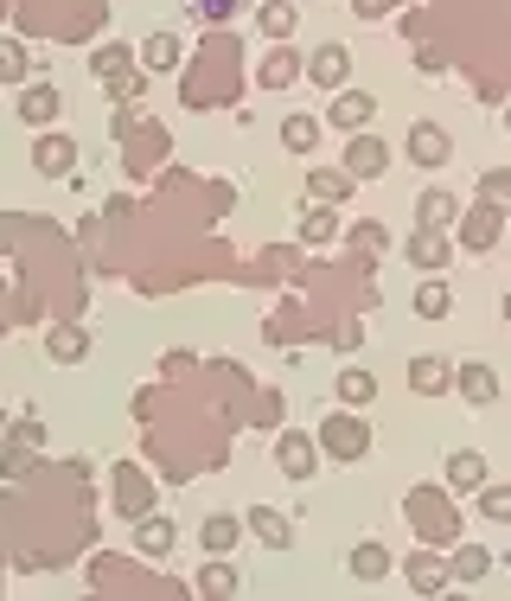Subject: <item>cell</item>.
Returning <instances> with one entry per match:
<instances>
[{"label": "cell", "instance_id": "6da1fadb", "mask_svg": "<svg viewBox=\"0 0 511 601\" xmlns=\"http://www.w3.org/2000/svg\"><path fill=\"white\" fill-rule=\"evenodd\" d=\"M320 448H327L332 461H364V454H371V429H364V417H352V410H332V417L320 422Z\"/></svg>", "mask_w": 511, "mask_h": 601}, {"label": "cell", "instance_id": "7a4b0ae2", "mask_svg": "<svg viewBox=\"0 0 511 601\" xmlns=\"http://www.w3.org/2000/svg\"><path fill=\"white\" fill-rule=\"evenodd\" d=\"M454 224H460V250L485 257V250L499 243V231H505V206H467Z\"/></svg>", "mask_w": 511, "mask_h": 601}, {"label": "cell", "instance_id": "3957f363", "mask_svg": "<svg viewBox=\"0 0 511 601\" xmlns=\"http://www.w3.org/2000/svg\"><path fill=\"white\" fill-rule=\"evenodd\" d=\"M383 167H390V148H383L378 134L358 129L352 141H345V173H352V180H383Z\"/></svg>", "mask_w": 511, "mask_h": 601}, {"label": "cell", "instance_id": "277c9868", "mask_svg": "<svg viewBox=\"0 0 511 601\" xmlns=\"http://www.w3.org/2000/svg\"><path fill=\"white\" fill-rule=\"evenodd\" d=\"M454 384H460V397H467L473 410H492V403H499V371L480 365V359H460V365H454Z\"/></svg>", "mask_w": 511, "mask_h": 601}, {"label": "cell", "instance_id": "5b68a950", "mask_svg": "<svg viewBox=\"0 0 511 601\" xmlns=\"http://www.w3.org/2000/svg\"><path fill=\"white\" fill-rule=\"evenodd\" d=\"M275 461H281L288 480H313V468H320V442H307L301 429H288V435L275 442Z\"/></svg>", "mask_w": 511, "mask_h": 601}, {"label": "cell", "instance_id": "8992f818", "mask_svg": "<svg viewBox=\"0 0 511 601\" xmlns=\"http://www.w3.org/2000/svg\"><path fill=\"white\" fill-rule=\"evenodd\" d=\"M32 167H39L46 180H71L77 141H71V134H39V148H32Z\"/></svg>", "mask_w": 511, "mask_h": 601}, {"label": "cell", "instance_id": "52a82bcc", "mask_svg": "<svg viewBox=\"0 0 511 601\" xmlns=\"http://www.w3.org/2000/svg\"><path fill=\"white\" fill-rule=\"evenodd\" d=\"M448 154H454V141H448L441 122H415V129H409V160H415V167H448Z\"/></svg>", "mask_w": 511, "mask_h": 601}, {"label": "cell", "instance_id": "ba28073f", "mask_svg": "<svg viewBox=\"0 0 511 601\" xmlns=\"http://www.w3.org/2000/svg\"><path fill=\"white\" fill-rule=\"evenodd\" d=\"M409 262H415V269H429V276H441V269L454 262L448 231H422V224H415V231H409Z\"/></svg>", "mask_w": 511, "mask_h": 601}, {"label": "cell", "instance_id": "9c48e42d", "mask_svg": "<svg viewBox=\"0 0 511 601\" xmlns=\"http://www.w3.org/2000/svg\"><path fill=\"white\" fill-rule=\"evenodd\" d=\"M307 78L320 83V90H345V78H352V52H345V46H320V52L307 58Z\"/></svg>", "mask_w": 511, "mask_h": 601}, {"label": "cell", "instance_id": "30bf717a", "mask_svg": "<svg viewBox=\"0 0 511 601\" xmlns=\"http://www.w3.org/2000/svg\"><path fill=\"white\" fill-rule=\"evenodd\" d=\"M409 391H415V397L454 391V365H448L441 352H429V359H409Z\"/></svg>", "mask_w": 511, "mask_h": 601}, {"label": "cell", "instance_id": "8fae6325", "mask_svg": "<svg viewBox=\"0 0 511 601\" xmlns=\"http://www.w3.org/2000/svg\"><path fill=\"white\" fill-rule=\"evenodd\" d=\"M243 531H255V544H269V550H288V544H294V519H288V512H275V505H255L250 519H243Z\"/></svg>", "mask_w": 511, "mask_h": 601}, {"label": "cell", "instance_id": "7c38bea8", "mask_svg": "<svg viewBox=\"0 0 511 601\" xmlns=\"http://www.w3.org/2000/svg\"><path fill=\"white\" fill-rule=\"evenodd\" d=\"M352 173H345V167H307V192H313V199H320V206H345V199H352Z\"/></svg>", "mask_w": 511, "mask_h": 601}, {"label": "cell", "instance_id": "4fadbf2b", "mask_svg": "<svg viewBox=\"0 0 511 601\" xmlns=\"http://www.w3.org/2000/svg\"><path fill=\"white\" fill-rule=\"evenodd\" d=\"M371 116H378V97H371V90H339V103H332V122H339L345 134H358L364 122H371Z\"/></svg>", "mask_w": 511, "mask_h": 601}, {"label": "cell", "instance_id": "5bb4252c", "mask_svg": "<svg viewBox=\"0 0 511 601\" xmlns=\"http://www.w3.org/2000/svg\"><path fill=\"white\" fill-rule=\"evenodd\" d=\"M454 218H460V199H454V192H441V186L415 199V224H422V231H448Z\"/></svg>", "mask_w": 511, "mask_h": 601}, {"label": "cell", "instance_id": "9a60e30c", "mask_svg": "<svg viewBox=\"0 0 511 601\" xmlns=\"http://www.w3.org/2000/svg\"><path fill=\"white\" fill-rule=\"evenodd\" d=\"M58 109H64V97H58V83H32L20 97V122H32V129H46V122H58Z\"/></svg>", "mask_w": 511, "mask_h": 601}, {"label": "cell", "instance_id": "2e32d148", "mask_svg": "<svg viewBox=\"0 0 511 601\" xmlns=\"http://www.w3.org/2000/svg\"><path fill=\"white\" fill-rule=\"evenodd\" d=\"M448 487H454V493H480L485 487V454L454 448V454H448Z\"/></svg>", "mask_w": 511, "mask_h": 601}, {"label": "cell", "instance_id": "e0dca14e", "mask_svg": "<svg viewBox=\"0 0 511 601\" xmlns=\"http://www.w3.org/2000/svg\"><path fill=\"white\" fill-rule=\"evenodd\" d=\"M301 71H307L301 52H269L262 64H255V83H262V90H288V83L301 78Z\"/></svg>", "mask_w": 511, "mask_h": 601}, {"label": "cell", "instance_id": "ac0fdd59", "mask_svg": "<svg viewBox=\"0 0 511 601\" xmlns=\"http://www.w3.org/2000/svg\"><path fill=\"white\" fill-rule=\"evenodd\" d=\"M332 391H339V403H345V410H364V403H378V378H371L364 365H345Z\"/></svg>", "mask_w": 511, "mask_h": 601}, {"label": "cell", "instance_id": "d6986e66", "mask_svg": "<svg viewBox=\"0 0 511 601\" xmlns=\"http://www.w3.org/2000/svg\"><path fill=\"white\" fill-rule=\"evenodd\" d=\"M134 58H141V64H148V71H179V39L173 32H148V39H141V46H134Z\"/></svg>", "mask_w": 511, "mask_h": 601}, {"label": "cell", "instance_id": "ffe728a7", "mask_svg": "<svg viewBox=\"0 0 511 601\" xmlns=\"http://www.w3.org/2000/svg\"><path fill=\"white\" fill-rule=\"evenodd\" d=\"M173 519H160V512H153V519H134V550H141V557H167V550H173Z\"/></svg>", "mask_w": 511, "mask_h": 601}, {"label": "cell", "instance_id": "44dd1931", "mask_svg": "<svg viewBox=\"0 0 511 601\" xmlns=\"http://www.w3.org/2000/svg\"><path fill=\"white\" fill-rule=\"evenodd\" d=\"M46 352L58 359V365H77V359H90V333H83V327H51Z\"/></svg>", "mask_w": 511, "mask_h": 601}, {"label": "cell", "instance_id": "7402d4cb", "mask_svg": "<svg viewBox=\"0 0 511 601\" xmlns=\"http://www.w3.org/2000/svg\"><path fill=\"white\" fill-rule=\"evenodd\" d=\"M237 538H243V519H230V512H211L199 531V544L211 550V557H224V550H237Z\"/></svg>", "mask_w": 511, "mask_h": 601}, {"label": "cell", "instance_id": "603a6c76", "mask_svg": "<svg viewBox=\"0 0 511 601\" xmlns=\"http://www.w3.org/2000/svg\"><path fill=\"white\" fill-rule=\"evenodd\" d=\"M294 20H301V7H294V0H262V7H255V27L269 32V39H288Z\"/></svg>", "mask_w": 511, "mask_h": 601}, {"label": "cell", "instance_id": "cb8c5ba5", "mask_svg": "<svg viewBox=\"0 0 511 601\" xmlns=\"http://www.w3.org/2000/svg\"><path fill=\"white\" fill-rule=\"evenodd\" d=\"M281 148L288 154H313L320 148V122L313 116H281Z\"/></svg>", "mask_w": 511, "mask_h": 601}, {"label": "cell", "instance_id": "d4e9b609", "mask_svg": "<svg viewBox=\"0 0 511 601\" xmlns=\"http://www.w3.org/2000/svg\"><path fill=\"white\" fill-rule=\"evenodd\" d=\"M448 575H460V582H485V575H492V550H485V544H460L454 563H448Z\"/></svg>", "mask_w": 511, "mask_h": 601}, {"label": "cell", "instance_id": "484cf974", "mask_svg": "<svg viewBox=\"0 0 511 601\" xmlns=\"http://www.w3.org/2000/svg\"><path fill=\"white\" fill-rule=\"evenodd\" d=\"M345 570H352L358 582H378V575H390V550H383V544H358L352 557H345Z\"/></svg>", "mask_w": 511, "mask_h": 601}, {"label": "cell", "instance_id": "4316f807", "mask_svg": "<svg viewBox=\"0 0 511 601\" xmlns=\"http://www.w3.org/2000/svg\"><path fill=\"white\" fill-rule=\"evenodd\" d=\"M448 308H454L448 282H422V288H415V314H422V320H448Z\"/></svg>", "mask_w": 511, "mask_h": 601}, {"label": "cell", "instance_id": "83f0119b", "mask_svg": "<svg viewBox=\"0 0 511 601\" xmlns=\"http://www.w3.org/2000/svg\"><path fill=\"white\" fill-rule=\"evenodd\" d=\"M409 582H415L422 595H441V589H448V570H441L434 557H409Z\"/></svg>", "mask_w": 511, "mask_h": 601}, {"label": "cell", "instance_id": "f1b7e54d", "mask_svg": "<svg viewBox=\"0 0 511 601\" xmlns=\"http://www.w3.org/2000/svg\"><path fill=\"white\" fill-rule=\"evenodd\" d=\"M128 71V46H102V52H90V78H122Z\"/></svg>", "mask_w": 511, "mask_h": 601}, {"label": "cell", "instance_id": "f546056e", "mask_svg": "<svg viewBox=\"0 0 511 601\" xmlns=\"http://www.w3.org/2000/svg\"><path fill=\"white\" fill-rule=\"evenodd\" d=\"M199 589H204V595H237V570H230V563H204Z\"/></svg>", "mask_w": 511, "mask_h": 601}, {"label": "cell", "instance_id": "4dcf8cb0", "mask_svg": "<svg viewBox=\"0 0 511 601\" xmlns=\"http://www.w3.org/2000/svg\"><path fill=\"white\" fill-rule=\"evenodd\" d=\"M332 231H339V224H332V211H327V206L301 211V243H327Z\"/></svg>", "mask_w": 511, "mask_h": 601}, {"label": "cell", "instance_id": "1f68e13d", "mask_svg": "<svg viewBox=\"0 0 511 601\" xmlns=\"http://www.w3.org/2000/svg\"><path fill=\"white\" fill-rule=\"evenodd\" d=\"M480 512L485 519H499V524H511V487H480Z\"/></svg>", "mask_w": 511, "mask_h": 601}, {"label": "cell", "instance_id": "d6a6232c", "mask_svg": "<svg viewBox=\"0 0 511 601\" xmlns=\"http://www.w3.org/2000/svg\"><path fill=\"white\" fill-rule=\"evenodd\" d=\"M480 199H485V206H511V173H505V167H492V173L480 180Z\"/></svg>", "mask_w": 511, "mask_h": 601}, {"label": "cell", "instance_id": "836d02e7", "mask_svg": "<svg viewBox=\"0 0 511 601\" xmlns=\"http://www.w3.org/2000/svg\"><path fill=\"white\" fill-rule=\"evenodd\" d=\"M26 78V52L13 39H0V83H20Z\"/></svg>", "mask_w": 511, "mask_h": 601}, {"label": "cell", "instance_id": "e575fe53", "mask_svg": "<svg viewBox=\"0 0 511 601\" xmlns=\"http://www.w3.org/2000/svg\"><path fill=\"white\" fill-rule=\"evenodd\" d=\"M383 243H390L383 224H352V250H383Z\"/></svg>", "mask_w": 511, "mask_h": 601}, {"label": "cell", "instance_id": "d590c367", "mask_svg": "<svg viewBox=\"0 0 511 601\" xmlns=\"http://www.w3.org/2000/svg\"><path fill=\"white\" fill-rule=\"evenodd\" d=\"M109 90H116V103H134V97H141V90H148V78H109Z\"/></svg>", "mask_w": 511, "mask_h": 601}, {"label": "cell", "instance_id": "8d00e7d4", "mask_svg": "<svg viewBox=\"0 0 511 601\" xmlns=\"http://www.w3.org/2000/svg\"><path fill=\"white\" fill-rule=\"evenodd\" d=\"M192 7H199V13H211V20H224V13H230V0H192Z\"/></svg>", "mask_w": 511, "mask_h": 601}]
</instances>
